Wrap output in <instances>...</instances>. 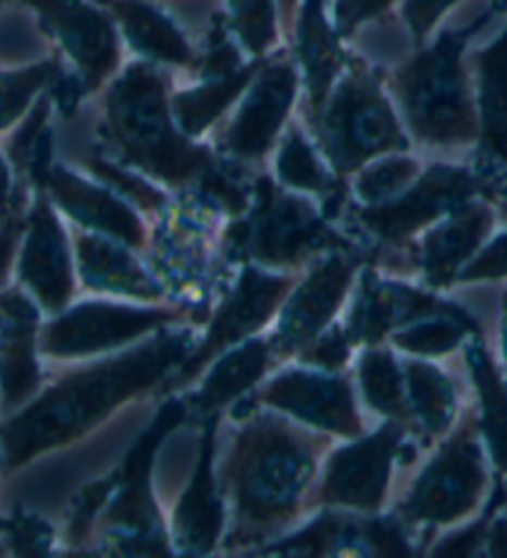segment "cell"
Listing matches in <instances>:
<instances>
[{
  "instance_id": "obj_31",
  "label": "cell",
  "mask_w": 507,
  "mask_h": 558,
  "mask_svg": "<svg viewBox=\"0 0 507 558\" xmlns=\"http://www.w3.org/2000/svg\"><path fill=\"white\" fill-rule=\"evenodd\" d=\"M259 65L261 63H249L239 73L226 77H205L202 85L174 93L170 98L172 118L182 133L187 137H197L212 128L222 118V112L247 90Z\"/></svg>"
},
{
  "instance_id": "obj_47",
  "label": "cell",
  "mask_w": 507,
  "mask_h": 558,
  "mask_svg": "<svg viewBox=\"0 0 507 558\" xmlns=\"http://www.w3.org/2000/svg\"><path fill=\"white\" fill-rule=\"evenodd\" d=\"M284 8V21L288 25V31H294V11H296V0H282Z\"/></svg>"
},
{
  "instance_id": "obj_38",
  "label": "cell",
  "mask_w": 507,
  "mask_h": 558,
  "mask_svg": "<svg viewBox=\"0 0 507 558\" xmlns=\"http://www.w3.org/2000/svg\"><path fill=\"white\" fill-rule=\"evenodd\" d=\"M85 165L92 174H98L104 185L120 192L122 197L129 199V203H135L139 209H145V213L157 215L164 207V203H168V197H164L157 187H152L150 182H145L143 178H135L133 172H127L115 162H108L102 160V157L92 155L87 157Z\"/></svg>"
},
{
  "instance_id": "obj_25",
  "label": "cell",
  "mask_w": 507,
  "mask_h": 558,
  "mask_svg": "<svg viewBox=\"0 0 507 558\" xmlns=\"http://www.w3.org/2000/svg\"><path fill=\"white\" fill-rule=\"evenodd\" d=\"M38 310L21 292L0 294V391L8 409L28 404L40 387Z\"/></svg>"
},
{
  "instance_id": "obj_2",
  "label": "cell",
  "mask_w": 507,
  "mask_h": 558,
  "mask_svg": "<svg viewBox=\"0 0 507 558\" xmlns=\"http://www.w3.org/2000/svg\"><path fill=\"white\" fill-rule=\"evenodd\" d=\"M331 436L296 418L253 414L244 422L220 466V492L230 506L226 551L267 544L311 509V496Z\"/></svg>"
},
{
  "instance_id": "obj_45",
  "label": "cell",
  "mask_w": 507,
  "mask_h": 558,
  "mask_svg": "<svg viewBox=\"0 0 507 558\" xmlns=\"http://www.w3.org/2000/svg\"><path fill=\"white\" fill-rule=\"evenodd\" d=\"M15 242H17V227H11V230L0 234V282H3V277L8 275V267H11Z\"/></svg>"
},
{
  "instance_id": "obj_20",
  "label": "cell",
  "mask_w": 507,
  "mask_h": 558,
  "mask_svg": "<svg viewBox=\"0 0 507 558\" xmlns=\"http://www.w3.org/2000/svg\"><path fill=\"white\" fill-rule=\"evenodd\" d=\"M445 304L433 292L416 290L393 277H381L373 267L358 279L351 312L346 319V337L354 347H375L393 331L441 312Z\"/></svg>"
},
{
  "instance_id": "obj_5",
  "label": "cell",
  "mask_w": 507,
  "mask_h": 558,
  "mask_svg": "<svg viewBox=\"0 0 507 558\" xmlns=\"http://www.w3.org/2000/svg\"><path fill=\"white\" fill-rule=\"evenodd\" d=\"M309 199L269 178L251 180L249 207L226 225L224 250L239 265L299 272L334 250H351Z\"/></svg>"
},
{
  "instance_id": "obj_27",
  "label": "cell",
  "mask_w": 507,
  "mask_h": 558,
  "mask_svg": "<svg viewBox=\"0 0 507 558\" xmlns=\"http://www.w3.org/2000/svg\"><path fill=\"white\" fill-rule=\"evenodd\" d=\"M466 364L478 391V432L497 474L507 478V379L495 364L483 335L466 342Z\"/></svg>"
},
{
  "instance_id": "obj_40",
  "label": "cell",
  "mask_w": 507,
  "mask_h": 558,
  "mask_svg": "<svg viewBox=\"0 0 507 558\" xmlns=\"http://www.w3.org/2000/svg\"><path fill=\"white\" fill-rule=\"evenodd\" d=\"M351 352H354V344L348 342L344 325L341 327L331 325L326 331H321V335L304 349V352L299 354V360L304 364L313 366V369L338 372V369H344Z\"/></svg>"
},
{
  "instance_id": "obj_44",
  "label": "cell",
  "mask_w": 507,
  "mask_h": 558,
  "mask_svg": "<svg viewBox=\"0 0 507 558\" xmlns=\"http://www.w3.org/2000/svg\"><path fill=\"white\" fill-rule=\"evenodd\" d=\"M11 199H13V174L11 165L3 155H0V220L11 213Z\"/></svg>"
},
{
  "instance_id": "obj_6",
  "label": "cell",
  "mask_w": 507,
  "mask_h": 558,
  "mask_svg": "<svg viewBox=\"0 0 507 558\" xmlns=\"http://www.w3.org/2000/svg\"><path fill=\"white\" fill-rule=\"evenodd\" d=\"M313 130L331 170L341 178L375 157L410 147L386 90L361 60H348L323 108L313 116Z\"/></svg>"
},
{
  "instance_id": "obj_13",
  "label": "cell",
  "mask_w": 507,
  "mask_h": 558,
  "mask_svg": "<svg viewBox=\"0 0 507 558\" xmlns=\"http://www.w3.org/2000/svg\"><path fill=\"white\" fill-rule=\"evenodd\" d=\"M406 424L388 418L371 436H358L348 447L331 453L321 482L313 488L311 506L375 513L386 504L393 459L404 447Z\"/></svg>"
},
{
  "instance_id": "obj_43",
  "label": "cell",
  "mask_w": 507,
  "mask_h": 558,
  "mask_svg": "<svg viewBox=\"0 0 507 558\" xmlns=\"http://www.w3.org/2000/svg\"><path fill=\"white\" fill-rule=\"evenodd\" d=\"M13 531L15 554H46L48 544L52 538V531L48 523L40 519H17L15 523H8Z\"/></svg>"
},
{
  "instance_id": "obj_34",
  "label": "cell",
  "mask_w": 507,
  "mask_h": 558,
  "mask_svg": "<svg viewBox=\"0 0 507 558\" xmlns=\"http://www.w3.org/2000/svg\"><path fill=\"white\" fill-rule=\"evenodd\" d=\"M274 170L279 185L284 187L311 192V195H334L336 192L334 178L323 168L317 150H313L309 137L301 133L299 125L288 128L276 153Z\"/></svg>"
},
{
  "instance_id": "obj_17",
  "label": "cell",
  "mask_w": 507,
  "mask_h": 558,
  "mask_svg": "<svg viewBox=\"0 0 507 558\" xmlns=\"http://www.w3.org/2000/svg\"><path fill=\"white\" fill-rule=\"evenodd\" d=\"M21 282L46 312L60 314L75 296V262L67 234L42 190L30 207L21 262Z\"/></svg>"
},
{
  "instance_id": "obj_4",
  "label": "cell",
  "mask_w": 507,
  "mask_h": 558,
  "mask_svg": "<svg viewBox=\"0 0 507 558\" xmlns=\"http://www.w3.org/2000/svg\"><path fill=\"white\" fill-rule=\"evenodd\" d=\"M487 11L468 28L443 31L431 46L391 75L388 90L404 110L418 145L431 150H460L478 143V108L473 75L466 60L470 35L483 28Z\"/></svg>"
},
{
  "instance_id": "obj_7",
  "label": "cell",
  "mask_w": 507,
  "mask_h": 558,
  "mask_svg": "<svg viewBox=\"0 0 507 558\" xmlns=\"http://www.w3.org/2000/svg\"><path fill=\"white\" fill-rule=\"evenodd\" d=\"M487 492H491L487 453L480 439L475 412H466V416L443 436L435 457L410 486L396 513L408 526H418V523L456 526V523L470 521L483 509Z\"/></svg>"
},
{
  "instance_id": "obj_11",
  "label": "cell",
  "mask_w": 507,
  "mask_h": 558,
  "mask_svg": "<svg viewBox=\"0 0 507 558\" xmlns=\"http://www.w3.org/2000/svg\"><path fill=\"white\" fill-rule=\"evenodd\" d=\"M294 287V272L271 275L253 265H244L237 275V282L232 284V290L224 294L220 307H217L205 339L197 347H191L187 360L174 369L170 381L164 384V391L187 387L224 349L247 342L257 331L264 329L269 319L282 310Z\"/></svg>"
},
{
  "instance_id": "obj_26",
  "label": "cell",
  "mask_w": 507,
  "mask_h": 558,
  "mask_svg": "<svg viewBox=\"0 0 507 558\" xmlns=\"http://www.w3.org/2000/svg\"><path fill=\"white\" fill-rule=\"evenodd\" d=\"M294 38L296 63L304 70L313 118L323 108L338 75L344 73L348 63L344 50L338 46V31L323 13V0H304Z\"/></svg>"
},
{
  "instance_id": "obj_35",
  "label": "cell",
  "mask_w": 507,
  "mask_h": 558,
  "mask_svg": "<svg viewBox=\"0 0 507 558\" xmlns=\"http://www.w3.org/2000/svg\"><path fill=\"white\" fill-rule=\"evenodd\" d=\"M60 75L63 68L55 58L15 70H0V133L28 116L33 100L55 85Z\"/></svg>"
},
{
  "instance_id": "obj_14",
  "label": "cell",
  "mask_w": 507,
  "mask_h": 558,
  "mask_svg": "<svg viewBox=\"0 0 507 558\" xmlns=\"http://www.w3.org/2000/svg\"><path fill=\"white\" fill-rule=\"evenodd\" d=\"M251 401L279 409L311 429L344 436V439L363 436L354 387L338 372L286 369L267 381Z\"/></svg>"
},
{
  "instance_id": "obj_12",
  "label": "cell",
  "mask_w": 507,
  "mask_h": 558,
  "mask_svg": "<svg viewBox=\"0 0 507 558\" xmlns=\"http://www.w3.org/2000/svg\"><path fill=\"white\" fill-rule=\"evenodd\" d=\"M361 255L351 250H334L313 262L309 275L296 282L292 294L279 310V325L269 337L276 362L299 356L321 331L334 325L354 287Z\"/></svg>"
},
{
  "instance_id": "obj_29",
  "label": "cell",
  "mask_w": 507,
  "mask_h": 558,
  "mask_svg": "<svg viewBox=\"0 0 507 558\" xmlns=\"http://www.w3.org/2000/svg\"><path fill=\"white\" fill-rule=\"evenodd\" d=\"M102 5L118 17L122 33L139 56L150 63L195 65V50L160 8L145 0H102Z\"/></svg>"
},
{
  "instance_id": "obj_8",
  "label": "cell",
  "mask_w": 507,
  "mask_h": 558,
  "mask_svg": "<svg viewBox=\"0 0 507 558\" xmlns=\"http://www.w3.org/2000/svg\"><path fill=\"white\" fill-rule=\"evenodd\" d=\"M185 418V404L170 401L157 414L154 424L147 429L137 447L129 453L125 466L118 471V486L108 506L100 513V529L112 544L110 554H172L160 511L154 506L150 469L154 451L162 439Z\"/></svg>"
},
{
  "instance_id": "obj_21",
  "label": "cell",
  "mask_w": 507,
  "mask_h": 558,
  "mask_svg": "<svg viewBox=\"0 0 507 558\" xmlns=\"http://www.w3.org/2000/svg\"><path fill=\"white\" fill-rule=\"evenodd\" d=\"M42 190H48L55 207L81 227L118 240L129 250H150V230L139 220L135 207H129L115 190L95 185L65 165H52Z\"/></svg>"
},
{
  "instance_id": "obj_48",
  "label": "cell",
  "mask_w": 507,
  "mask_h": 558,
  "mask_svg": "<svg viewBox=\"0 0 507 558\" xmlns=\"http://www.w3.org/2000/svg\"><path fill=\"white\" fill-rule=\"evenodd\" d=\"M491 11L493 13H507V0H493Z\"/></svg>"
},
{
  "instance_id": "obj_41",
  "label": "cell",
  "mask_w": 507,
  "mask_h": 558,
  "mask_svg": "<svg viewBox=\"0 0 507 558\" xmlns=\"http://www.w3.org/2000/svg\"><path fill=\"white\" fill-rule=\"evenodd\" d=\"M458 3L460 0H406L404 17L416 46H425L428 35L441 23V17Z\"/></svg>"
},
{
  "instance_id": "obj_18",
  "label": "cell",
  "mask_w": 507,
  "mask_h": 558,
  "mask_svg": "<svg viewBox=\"0 0 507 558\" xmlns=\"http://www.w3.org/2000/svg\"><path fill=\"white\" fill-rule=\"evenodd\" d=\"M478 108V165L487 199L507 180V25L468 58Z\"/></svg>"
},
{
  "instance_id": "obj_15",
  "label": "cell",
  "mask_w": 507,
  "mask_h": 558,
  "mask_svg": "<svg viewBox=\"0 0 507 558\" xmlns=\"http://www.w3.org/2000/svg\"><path fill=\"white\" fill-rule=\"evenodd\" d=\"M296 90L299 75L292 60L276 58L261 63L247 87V98L224 128L220 137L222 150L239 165L264 160L294 108Z\"/></svg>"
},
{
  "instance_id": "obj_28",
  "label": "cell",
  "mask_w": 507,
  "mask_h": 558,
  "mask_svg": "<svg viewBox=\"0 0 507 558\" xmlns=\"http://www.w3.org/2000/svg\"><path fill=\"white\" fill-rule=\"evenodd\" d=\"M279 364L274 352H271L269 339H247L237 349H232L230 354H224L222 360H217L212 372L207 374L202 387L197 389V395L191 397V407L199 414L217 416L224 407H230L232 401H237L244 391L264 379L269 366Z\"/></svg>"
},
{
  "instance_id": "obj_49",
  "label": "cell",
  "mask_w": 507,
  "mask_h": 558,
  "mask_svg": "<svg viewBox=\"0 0 507 558\" xmlns=\"http://www.w3.org/2000/svg\"><path fill=\"white\" fill-rule=\"evenodd\" d=\"M3 529H8V523H5V521H0V531H3Z\"/></svg>"
},
{
  "instance_id": "obj_32",
  "label": "cell",
  "mask_w": 507,
  "mask_h": 558,
  "mask_svg": "<svg viewBox=\"0 0 507 558\" xmlns=\"http://www.w3.org/2000/svg\"><path fill=\"white\" fill-rule=\"evenodd\" d=\"M473 335H483L478 319L470 317L458 304L448 302L441 312L428 314V317L393 331L391 342L393 347L406 349V352L418 356H441L458 349Z\"/></svg>"
},
{
  "instance_id": "obj_9",
  "label": "cell",
  "mask_w": 507,
  "mask_h": 558,
  "mask_svg": "<svg viewBox=\"0 0 507 558\" xmlns=\"http://www.w3.org/2000/svg\"><path fill=\"white\" fill-rule=\"evenodd\" d=\"M473 197H487V182L468 165H433L400 195L356 205L351 220L383 247H398Z\"/></svg>"
},
{
  "instance_id": "obj_22",
  "label": "cell",
  "mask_w": 507,
  "mask_h": 558,
  "mask_svg": "<svg viewBox=\"0 0 507 558\" xmlns=\"http://www.w3.org/2000/svg\"><path fill=\"white\" fill-rule=\"evenodd\" d=\"M195 207L172 213L164 220L160 232H152V267H157L162 279L177 282L187 290L195 282H202V269L207 267L209 255H217V247H224V232L207 230L212 217L222 209L209 205L207 199L195 197Z\"/></svg>"
},
{
  "instance_id": "obj_37",
  "label": "cell",
  "mask_w": 507,
  "mask_h": 558,
  "mask_svg": "<svg viewBox=\"0 0 507 558\" xmlns=\"http://www.w3.org/2000/svg\"><path fill=\"white\" fill-rule=\"evenodd\" d=\"M230 28L244 50L253 58L264 56L276 43V3L274 0H226Z\"/></svg>"
},
{
  "instance_id": "obj_19",
  "label": "cell",
  "mask_w": 507,
  "mask_h": 558,
  "mask_svg": "<svg viewBox=\"0 0 507 558\" xmlns=\"http://www.w3.org/2000/svg\"><path fill=\"white\" fill-rule=\"evenodd\" d=\"M497 217H500V209L491 199L473 197L428 227L418 255H413L425 284L433 290H443V287L458 282L460 269L493 238Z\"/></svg>"
},
{
  "instance_id": "obj_39",
  "label": "cell",
  "mask_w": 507,
  "mask_h": 558,
  "mask_svg": "<svg viewBox=\"0 0 507 558\" xmlns=\"http://www.w3.org/2000/svg\"><path fill=\"white\" fill-rule=\"evenodd\" d=\"M507 279V230L495 234L480 247L478 255L460 269V284L505 282Z\"/></svg>"
},
{
  "instance_id": "obj_42",
  "label": "cell",
  "mask_w": 507,
  "mask_h": 558,
  "mask_svg": "<svg viewBox=\"0 0 507 558\" xmlns=\"http://www.w3.org/2000/svg\"><path fill=\"white\" fill-rule=\"evenodd\" d=\"M393 0H334V28L338 35H354L358 25L369 23L371 17L381 15Z\"/></svg>"
},
{
  "instance_id": "obj_16",
  "label": "cell",
  "mask_w": 507,
  "mask_h": 558,
  "mask_svg": "<svg viewBox=\"0 0 507 558\" xmlns=\"http://www.w3.org/2000/svg\"><path fill=\"white\" fill-rule=\"evenodd\" d=\"M40 17V25L77 65L85 90H98L120 63L118 31L110 17L85 0H23Z\"/></svg>"
},
{
  "instance_id": "obj_10",
  "label": "cell",
  "mask_w": 507,
  "mask_h": 558,
  "mask_svg": "<svg viewBox=\"0 0 507 558\" xmlns=\"http://www.w3.org/2000/svg\"><path fill=\"white\" fill-rule=\"evenodd\" d=\"M195 314V307H133L115 302H81L48 322L38 335V349L50 360H85L143 339Z\"/></svg>"
},
{
  "instance_id": "obj_23",
  "label": "cell",
  "mask_w": 507,
  "mask_h": 558,
  "mask_svg": "<svg viewBox=\"0 0 507 558\" xmlns=\"http://www.w3.org/2000/svg\"><path fill=\"white\" fill-rule=\"evenodd\" d=\"M207 429L199 447L197 469L182 499L172 513V536L185 554H209L214 551L217 541L222 538L226 526L224 499L220 482L214 476V429L217 418H207Z\"/></svg>"
},
{
  "instance_id": "obj_33",
  "label": "cell",
  "mask_w": 507,
  "mask_h": 558,
  "mask_svg": "<svg viewBox=\"0 0 507 558\" xmlns=\"http://www.w3.org/2000/svg\"><path fill=\"white\" fill-rule=\"evenodd\" d=\"M358 381H361L363 397L369 407L386 418L413 426V414H410L406 379L396 356L388 349L369 347L358 362Z\"/></svg>"
},
{
  "instance_id": "obj_1",
  "label": "cell",
  "mask_w": 507,
  "mask_h": 558,
  "mask_svg": "<svg viewBox=\"0 0 507 558\" xmlns=\"http://www.w3.org/2000/svg\"><path fill=\"white\" fill-rule=\"evenodd\" d=\"M191 347L195 335L189 329L160 331L125 354L67 372L0 426L8 474L30 464L40 453L85 439L129 401L164 389Z\"/></svg>"
},
{
  "instance_id": "obj_30",
  "label": "cell",
  "mask_w": 507,
  "mask_h": 558,
  "mask_svg": "<svg viewBox=\"0 0 507 558\" xmlns=\"http://www.w3.org/2000/svg\"><path fill=\"white\" fill-rule=\"evenodd\" d=\"M406 395L413 424L428 439H443L458 424V389L441 366L421 360L404 364Z\"/></svg>"
},
{
  "instance_id": "obj_36",
  "label": "cell",
  "mask_w": 507,
  "mask_h": 558,
  "mask_svg": "<svg viewBox=\"0 0 507 558\" xmlns=\"http://www.w3.org/2000/svg\"><path fill=\"white\" fill-rule=\"evenodd\" d=\"M418 178H421V165H418V160L391 153L388 157H381L375 162L371 160L358 170L354 192L358 205H375L400 195Z\"/></svg>"
},
{
  "instance_id": "obj_3",
  "label": "cell",
  "mask_w": 507,
  "mask_h": 558,
  "mask_svg": "<svg viewBox=\"0 0 507 558\" xmlns=\"http://www.w3.org/2000/svg\"><path fill=\"white\" fill-rule=\"evenodd\" d=\"M104 128L115 150L135 168L170 187L197 185L214 155L172 118L168 81L150 60L125 68L104 95Z\"/></svg>"
},
{
  "instance_id": "obj_50",
  "label": "cell",
  "mask_w": 507,
  "mask_h": 558,
  "mask_svg": "<svg viewBox=\"0 0 507 558\" xmlns=\"http://www.w3.org/2000/svg\"><path fill=\"white\" fill-rule=\"evenodd\" d=\"M5 3V0H0V5H3Z\"/></svg>"
},
{
  "instance_id": "obj_24",
  "label": "cell",
  "mask_w": 507,
  "mask_h": 558,
  "mask_svg": "<svg viewBox=\"0 0 507 558\" xmlns=\"http://www.w3.org/2000/svg\"><path fill=\"white\" fill-rule=\"evenodd\" d=\"M73 252L75 272L87 290L143 302H160L164 296L162 284L157 282L154 275L147 272L122 242L77 227L73 234Z\"/></svg>"
},
{
  "instance_id": "obj_46",
  "label": "cell",
  "mask_w": 507,
  "mask_h": 558,
  "mask_svg": "<svg viewBox=\"0 0 507 558\" xmlns=\"http://www.w3.org/2000/svg\"><path fill=\"white\" fill-rule=\"evenodd\" d=\"M500 347H503V362L507 366V290L503 292V310H500Z\"/></svg>"
}]
</instances>
